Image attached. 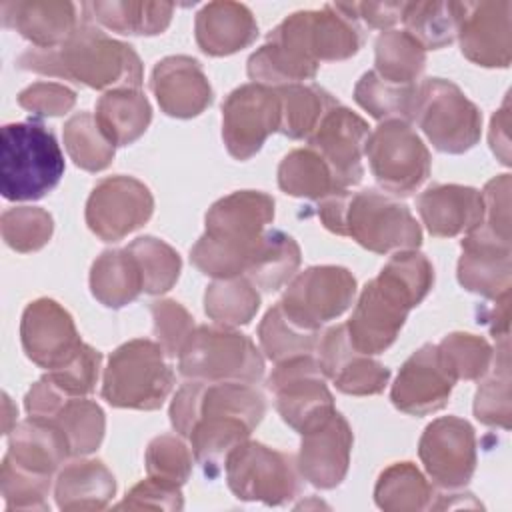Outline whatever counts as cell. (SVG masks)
<instances>
[{
	"mask_svg": "<svg viewBox=\"0 0 512 512\" xmlns=\"http://www.w3.org/2000/svg\"><path fill=\"white\" fill-rule=\"evenodd\" d=\"M264 412L262 392L248 382L190 380L172 398L170 422L190 440L204 474L216 476L230 452L250 438Z\"/></svg>",
	"mask_w": 512,
	"mask_h": 512,
	"instance_id": "cell-1",
	"label": "cell"
},
{
	"mask_svg": "<svg viewBox=\"0 0 512 512\" xmlns=\"http://www.w3.org/2000/svg\"><path fill=\"white\" fill-rule=\"evenodd\" d=\"M432 284L434 268L422 252H396L358 296L352 318L346 322L352 346L368 356L384 352Z\"/></svg>",
	"mask_w": 512,
	"mask_h": 512,
	"instance_id": "cell-2",
	"label": "cell"
},
{
	"mask_svg": "<svg viewBox=\"0 0 512 512\" xmlns=\"http://www.w3.org/2000/svg\"><path fill=\"white\" fill-rule=\"evenodd\" d=\"M16 66L106 92L142 84V62L134 48L110 38L90 22L80 24L56 48H28Z\"/></svg>",
	"mask_w": 512,
	"mask_h": 512,
	"instance_id": "cell-3",
	"label": "cell"
},
{
	"mask_svg": "<svg viewBox=\"0 0 512 512\" xmlns=\"http://www.w3.org/2000/svg\"><path fill=\"white\" fill-rule=\"evenodd\" d=\"M272 220L274 198L266 192L238 190L216 200L206 232L190 250L192 264L212 278L244 276Z\"/></svg>",
	"mask_w": 512,
	"mask_h": 512,
	"instance_id": "cell-4",
	"label": "cell"
},
{
	"mask_svg": "<svg viewBox=\"0 0 512 512\" xmlns=\"http://www.w3.org/2000/svg\"><path fill=\"white\" fill-rule=\"evenodd\" d=\"M318 216L330 232L350 236L376 254L416 250L422 242V230L408 206L374 188L334 192L320 200Z\"/></svg>",
	"mask_w": 512,
	"mask_h": 512,
	"instance_id": "cell-5",
	"label": "cell"
},
{
	"mask_svg": "<svg viewBox=\"0 0 512 512\" xmlns=\"http://www.w3.org/2000/svg\"><path fill=\"white\" fill-rule=\"evenodd\" d=\"M64 174V156L52 130L26 120L2 126L0 190L6 200H38L54 190Z\"/></svg>",
	"mask_w": 512,
	"mask_h": 512,
	"instance_id": "cell-6",
	"label": "cell"
},
{
	"mask_svg": "<svg viewBox=\"0 0 512 512\" xmlns=\"http://www.w3.org/2000/svg\"><path fill=\"white\" fill-rule=\"evenodd\" d=\"M160 342L134 338L118 346L104 368L102 398L116 408L156 410L174 386V372Z\"/></svg>",
	"mask_w": 512,
	"mask_h": 512,
	"instance_id": "cell-7",
	"label": "cell"
},
{
	"mask_svg": "<svg viewBox=\"0 0 512 512\" xmlns=\"http://www.w3.org/2000/svg\"><path fill=\"white\" fill-rule=\"evenodd\" d=\"M180 374L202 382H258L264 358L256 344L230 326H194L178 354Z\"/></svg>",
	"mask_w": 512,
	"mask_h": 512,
	"instance_id": "cell-8",
	"label": "cell"
},
{
	"mask_svg": "<svg viewBox=\"0 0 512 512\" xmlns=\"http://www.w3.org/2000/svg\"><path fill=\"white\" fill-rule=\"evenodd\" d=\"M412 122L422 128L436 150L446 154L470 150L482 132L478 106L444 78H428L418 84Z\"/></svg>",
	"mask_w": 512,
	"mask_h": 512,
	"instance_id": "cell-9",
	"label": "cell"
},
{
	"mask_svg": "<svg viewBox=\"0 0 512 512\" xmlns=\"http://www.w3.org/2000/svg\"><path fill=\"white\" fill-rule=\"evenodd\" d=\"M228 488L238 500L282 506L298 496L300 472L294 456L260 442H242L226 458Z\"/></svg>",
	"mask_w": 512,
	"mask_h": 512,
	"instance_id": "cell-10",
	"label": "cell"
},
{
	"mask_svg": "<svg viewBox=\"0 0 512 512\" xmlns=\"http://www.w3.org/2000/svg\"><path fill=\"white\" fill-rule=\"evenodd\" d=\"M364 154L376 182L392 194H412L430 176V152L410 122H380L370 132Z\"/></svg>",
	"mask_w": 512,
	"mask_h": 512,
	"instance_id": "cell-11",
	"label": "cell"
},
{
	"mask_svg": "<svg viewBox=\"0 0 512 512\" xmlns=\"http://www.w3.org/2000/svg\"><path fill=\"white\" fill-rule=\"evenodd\" d=\"M268 388L274 392L282 420L300 434L316 428L336 410L326 376L312 354L278 362L268 376Z\"/></svg>",
	"mask_w": 512,
	"mask_h": 512,
	"instance_id": "cell-12",
	"label": "cell"
},
{
	"mask_svg": "<svg viewBox=\"0 0 512 512\" xmlns=\"http://www.w3.org/2000/svg\"><path fill=\"white\" fill-rule=\"evenodd\" d=\"M318 60L308 40V10L284 18L248 58V76L264 86H286L310 80L318 72Z\"/></svg>",
	"mask_w": 512,
	"mask_h": 512,
	"instance_id": "cell-13",
	"label": "cell"
},
{
	"mask_svg": "<svg viewBox=\"0 0 512 512\" xmlns=\"http://www.w3.org/2000/svg\"><path fill=\"white\" fill-rule=\"evenodd\" d=\"M278 128L280 98L276 88L250 82L226 96L222 104V138L236 160L252 158Z\"/></svg>",
	"mask_w": 512,
	"mask_h": 512,
	"instance_id": "cell-14",
	"label": "cell"
},
{
	"mask_svg": "<svg viewBox=\"0 0 512 512\" xmlns=\"http://www.w3.org/2000/svg\"><path fill=\"white\" fill-rule=\"evenodd\" d=\"M356 296V280L342 266H310L294 276L280 300L288 316L320 330L328 320L346 312Z\"/></svg>",
	"mask_w": 512,
	"mask_h": 512,
	"instance_id": "cell-15",
	"label": "cell"
},
{
	"mask_svg": "<svg viewBox=\"0 0 512 512\" xmlns=\"http://www.w3.org/2000/svg\"><path fill=\"white\" fill-rule=\"evenodd\" d=\"M154 198L146 184L132 176L100 180L86 202V224L104 242H116L148 222Z\"/></svg>",
	"mask_w": 512,
	"mask_h": 512,
	"instance_id": "cell-16",
	"label": "cell"
},
{
	"mask_svg": "<svg viewBox=\"0 0 512 512\" xmlns=\"http://www.w3.org/2000/svg\"><path fill=\"white\" fill-rule=\"evenodd\" d=\"M418 456L438 486L448 490L462 488L476 470V434L472 424L458 416L432 420L420 436Z\"/></svg>",
	"mask_w": 512,
	"mask_h": 512,
	"instance_id": "cell-17",
	"label": "cell"
},
{
	"mask_svg": "<svg viewBox=\"0 0 512 512\" xmlns=\"http://www.w3.org/2000/svg\"><path fill=\"white\" fill-rule=\"evenodd\" d=\"M370 136L368 122L346 106H334L308 138V148L328 164L340 190L362 180V156Z\"/></svg>",
	"mask_w": 512,
	"mask_h": 512,
	"instance_id": "cell-18",
	"label": "cell"
},
{
	"mask_svg": "<svg viewBox=\"0 0 512 512\" xmlns=\"http://www.w3.org/2000/svg\"><path fill=\"white\" fill-rule=\"evenodd\" d=\"M20 338L26 356L46 370L64 366L82 346L72 316L52 298H38L24 308Z\"/></svg>",
	"mask_w": 512,
	"mask_h": 512,
	"instance_id": "cell-19",
	"label": "cell"
},
{
	"mask_svg": "<svg viewBox=\"0 0 512 512\" xmlns=\"http://www.w3.org/2000/svg\"><path fill=\"white\" fill-rule=\"evenodd\" d=\"M454 382L438 356L436 344H424L402 364L390 400L400 412L426 416L446 406Z\"/></svg>",
	"mask_w": 512,
	"mask_h": 512,
	"instance_id": "cell-20",
	"label": "cell"
},
{
	"mask_svg": "<svg viewBox=\"0 0 512 512\" xmlns=\"http://www.w3.org/2000/svg\"><path fill=\"white\" fill-rule=\"evenodd\" d=\"M352 442L348 420L334 410L322 424L302 434L296 458L300 476L316 488H336L346 478Z\"/></svg>",
	"mask_w": 512,
	"mask_h": 512,
	"instance_id": "cell-21",
	"label": "cell"
},
{
	"mask_svg": "<svg viewBox=\"0 0 512 512\" xmlns=\"http://www.w3.org/2000/svg\"><path fill=\"white\" fill-rule=\"evenodd\" d=\"M318 364L332 384L352 396H372L384 390L390 370L368 354L358 352L348 336L346 324L332 326L318 342Z\"/></svg>",
	"mask_w": 512,
	"mask_h": 512,
	"instance_id": "cell-22",
	"label": "cell"
},
{
	"mask_svg": "<svg viewBox=\"0 0 512 512\" xmlns=\"http://www.w3.org/2000/svg\"><path fill=\"white\" fill-rule=\"evenodd\" d=\"M512 2H464L458 30L462 54L486 68H506L512 60Z\"/></svg>",
	"mask_w": 512,
	"mask_h": 512,
	"instance_id": "cell-23",
	"label": "cell"
},
{
	"mask_svg": "<svg viewBox=\"0 0 512 512\" xmlns=\"http://www.w3.org/2000/svg\"><path fill=\"white\" fill-rule=\"evenodd\" d=\"M510 240L476 226L462 240L458 260V282L484 298H498L510 292Z\"/></svg>",
	"mask_w": 512,
	"mask_h": 512,
	"instance_id": "cell-24",
	"label": "cell"
},
{
	"mask_svg": "<svg viewBox=\"0 0 512 512\" xmlns=\"http://www.w3.org/2000/svg\"><path fill=\"white\" fill-rule=\"evenodd\" d=\"M152 90L164 114L192 118L212 102V86L198 60L166 56L152 70Z\"/></svg>",
	"mask_w": 512,
	"mask_h": 512,
	"instance_id": "cell-25",
	"label": "cell"
},
{
	"mask_svg": "<svg viewBox=\"0 0 512 512\" xmlns=\"http://www.w3.org/2000/svg\"><path fill=\"white\" fill-rule=\"evenodd\" d=\"M418 214L428 232L452 238L474 230L484 218L482 192L462 184H432L416 200Z\"/></svg>",
	"mask_w": 512,
	"mask_h": 512,
	"instance_id": "cell-26",
	"label": "cell"
},
{
	"mask_svg": "<svg viewBox=\"0 0 512 512\" xmlns=\"http://www.w3.org/2000/svg\"><path fill=\"white\" fill-rule=\"evenodd\" d=\"M0 16L34 48H56L78 28L76 6L62 0H4Z\"/></svg>",
	"mask_w": 512,
	"mask_h": 512,
	"instance_id": "cell-27",
	"label": "cell"
},
{
	"mask_svg": "<svg viewBox=\"0 0 512 512\" xmlns=\"http://www.w3.org/2000/svg\"><path fill=\"white\" fill-rule=\"evenodd\" d=\"M196 42L210 56H228L250 46L258 24L248 6L240 2H210L196 14Z\"/></svg>",
	"mask_w": 512,
	"mask_h": 512,
	"instance_id": "cell-28",
	"label": "cell"
},
{
	"mask_svg": "<svg viewBox=\"0 0 512 512\" xmlns=\"http://www.w3.org/2000/svg\"><path fill=\"white\" fill-rule=\"evenodd\" d=\"M68 456L70 446L64 432L52 420L30 416L10 430L4 458L28 472L52 476Z\"/></svg>",
	"mask_w": 512,
	"mask_h": 512,
	"instance_id": "cell-29",
	"label": "cell"
},
{
	"mask_svg": "<svg viewBox=\"0 0 512 512\" xmlns=\"http://www.w3.org/2000/svg\"><path fill=\"white\" fill-rule=\"evenodd\" d=\"M116 492L112 472L100 460L66 464L56 478L54 496L60 510H102Z\"/></svg>",
	"mask_w": 512,
	"mask_h": 512,
	"instance_id": "cell-30",
	"label": "cell"
},
{
	"mask_svg": "<svg viewBox=\"0 0 512 512\" xmlns=\"http://www.w3.org/2000/svg\"><path fill=\"white\" fill-rule=\"evenodd\" d=\"M86 20H94L104 28L118 34L154 36L162 34L174 12V4L168 2H134V0H112V2H86L82 4Z\"/></svg>",
	"mask_w": 512,
	"mask_h": 512,
	"instance_id": "cell-31",
	"label": "cell"
},
{
	"mask_svg": "<svg viewBox=\"0 0 512 512\" xmlns=\"http://www.w3.org/2000/svg\"><path fill=\"white\" fill-rule=\"evenodd\" d=\"M94 116L114 146H128L146 132L152 108L140 88H118L100 96Z\"/></svg>",
	"mask_w": 512,
	"mask_h": 512,
	"instance_id": "cell-32",
	"label": "cell"
},
{
	"mask_svg": "<svg viewBox=\"0 0 512 512\" xmlns=\"http://www.w3.org/2000/svg\"><path fill=\"white\" fill-rule=\"evenodd\" d=\"M90 290L94 298L108 308H122L144 292L140 268L128 248L104 250L94 260Z\"/></svg>",
	"mask_w": 512,
	"mask_h": 512,
	"instance_id": "cell-33",
	"label": "cell"
},
{
	"mask_svg": "<svg viewBox=\"0 0 512 512\" xmlns=\"http://www.w3.org/2000/svg\"><path fill=\"white\" fill-rule=\"evenodd\" d=\"M352 16L338 4H326L322 10H308V38L318 62H338L360 50L362 34Z\"/></svg>",
	"mask_w": 512,
	"mask_h": 512,
	"instance_id": "cell-34",
	"label": "cell"
},
{
	"mask_svg": "<svg viewBox=\"0 0 512 512\" xmlns=\"http://www.w3.org/2000/svg\"><path fill=\"white\" fill-rule=\"evenodd\" d=\"M280 98V128L288 138H310L338 100L318 84H286L276 88Z\"/></svg>",
	"mask_w": 512,
	"mask_h": 512,
	"instance_id": "cell-35",
	"label": "cell"
},
{
	"mask_svg": "<svg viewBox=\"0 0 512 512\" xmlns=\"http://www.w3.org/2000/svg\"><path fill=\"white\" fill-rule=\"evenodd\" d=\"M464 2H406L402 22L406 32L424 48H444L458 36Z\"/></svg>",
	"mask_w": 512,
	"mask_h": 512,
	"instance_id": "cell-36",
	"label": "cell"
},
{
	"mask_svg": "<svg viewBox=\"0 0 512 512\" xmlns=\"http://www.w3.org/2000/svg\"><path fill=\"white\" fill-rule=\"evenodd\" d=\"M300 266L298 242L282 230H266L260 248L246 270V278L264 292L282 288Z\"/></svg>",
	"mask_w": 512,
	"mask_h": 512,
	"instance_id": "cell-37",
	"label": "cell"
},
{
	"mask_svg": "<svg viewBox=\"0 0 512 512\" xmlns=\"http://www.w3.org/2000/svg\"><path fill=\"white\" fill-rule=\"evenodd\" d=\"M258 340L262 352L278 364L294 356L312 354L318 348L320 330H312L300 324L298 320L288 316L278 302L264 314L258 326Z\"/></svg>",
	"mask_w": 512,
	"mask_h": 512,
	"instance_id": "cell-38",
	"label": "cell"
},
{
	"mask_svg": "<svg viewBox=\"0 0 512 512\" xmlns=\"http://www.w3.org/2000/svg\"><path fill=\"white\" fill-rule=\"evenodd\" d=\"M278 186L290 196L310 200H324L334 192H342L328 164L312 148H298L282 158Z\"/></svg>",
	"mask_w": 512,
	"mask_h": 512,
	"instance_id": "cell-39",
	"label": "cell"
},
{
	"mask_svg": "<svg viewBox=\"0 0 512 512\" xmlns=\"http://www.w3.org/2000/svg\"><path fill=\"white\" fill-rule=\"evenodd\" d=\"M432 488L412 462H396L382 470L374 488L376 506L386 512H416L432 504Z\"/></svg>",
	"mask_w": 512,
	"mask_h": 512,
	"instance_id": "cell-40",
	"label": "cell"
},
{
	"mask_svg": "<svg viewBox=\"0 0 512 512\" xmlns=\"http://www.w3.org/2000/svg\"><path fill=\"white\" fill-rule=\"evenodd\" d=\"M418 84H396L374 70L362 74L354 86V100L376 120L412 122Z\"/></svg>",
	"mask_w": 512,
	"mask_h": 512,
	"instance_id": "cell-41",
	"label": "cell"
},
{
	"mask_svg": "<svg viewBox=\"0 0 512 512\" xmlns=\"http://www.w3.org/2000/svg\"><path fill=\"white\" fill-rule=\"evenodd\" d=\"M260 306V294L246 276L216 278L204 294L206 314L222 326L248 324Z\"/></svg>",
	"mask_w": 512,
	"mask_h": 512,
	"instance_id": "cell-42",
	"label": "cell"
},
{
	"mask_svg": "<svg viewBox=\"0 0 512 512\" xmlns=\"http://www.w3.org/2000/svg\"><path fill=\"white\" fill-rule=\"evenodd\" d=\"M484 376V382L476 390L474 416L486 426H500L508 430L512 416L508 338H500V346H496V356L492 358V364Z\"/></svg>",
	"mask_w": 512,
	"mask_h": 512,
	"instance_id": "cell-43",
	"label": "cell"
},
{
	"mask_svg": "<svg viewBox=\"0 0 512 512\" xmlns=\"http://www.w3.org/2000/svg\"><path fill=\"white\" fill-rule=\"evenodd\" d=\"M426 66V50L406 30H386L376 38L374 72L388 82L416 84Z\"/></svg>",
	"mask_w": 512,
	"mask_h": 512,
	"instance_id": "cell-44",
	"label": "cell"
},
{
	"mask_svg": "<svg viewBox=\"0 0 512 512\" xmlns=\"http://www.w3.org/2000/svg\"><path fill=\"white\" fill-rule=\"evenodd\" d=\"M64 146L76 166L88 172L104 170L112 158L116 146L104 134L98 120L90 112H78L64 124Z\"/></svg>",
	"mask_w": 512,
	"mask_h": 512,
	"instance_id": "cell-45",
	"label": "cell"
},
{
	"mask_svg": "<svg viewBox=\"0 0 512 512\" xmlns=\"http://www.w3.org/2000/svg\"><path fill=\"white\" fill-rule=\"evenodd\" d=\"M52 422L64 432L70 446V456H86L94 452L100 446L106 430L102 408L84 396L66 400Z\"/></svg>",
	"mask_w": 512,
	"mask_h": 512,
	"instance_id": "cell-46",
	"label": "cell"
},
{
	"mask_svg": "<svg viewBox=\"0 0 512 512\" xmlns=\"http://www.w3.org/2000/svg\"><path fill=\"white\" fill-rule=\"evenodd\" d=\"M126 248L140 268L142 288L146 294H162L176 284L182 260L170 244L154 236H140Z\"/></svg>",
	"mask_w": 512,
	"mask_h": 512,
	"instance_id": "cell-47",
	"label": "cell"
},
{
	"mask_svg": "<svg viewBox=\"0 0 512 512\" xmlns=\"http://www.w3.org/2000/svg\"><path fill=\"white\" fill-rule=\"evenodd\" d=\"M438 356L454 380H478L482 378L494 358L492 346L476 334L452 332L436 344Z\"/></svg>",
	"mask_w": 512,
	"mask_h": 512,
	"instance_id": "cell-48",
	"label": "cell"
},
{
	"mask_svg": "<svg viewBox=\"0 0 512 512\" xmlns=\"http://www.w3.org/2000/svg\"><path fill=\"white\" fill-rule=\"evenodd\" d=\"M2 238L16 252H36L44 248L54 230L52 216L36 206L8 208L0 218Z\"/></svg>",
	"mask_w": 512,
	"mask_h": 512,
	"instance_id": "cell-49",
	"label": "cell"
},
{
	"mask_svg": "<svg viewBox=\"0 0 512 512\" xmlns=\"http://www.w3.org/2000/svg\"><path fill=\"white\" fill-rule=\"evenodd\" d=\"M52 476H42L14 466L6 458L0 466V490L6 510H48L46 496L50 492Z\"/></svg>",
	"mask_w": 512,
	"mask_h": 512,
	"instance_id": "cell-50",
	"label": "cell"
},
{
	"mask_svg": "<svg viewBox=\"0 0 512 512\" xmlns=\"http://www.w3.org/2000/svg\"><path fill=\"white\" fill-rule=\"evenodd\" d=\"M192 456L180 436L160 434L146 448V472L152 478L182 486L190 478Z\"/></svg>",
	"mask_w": 512,
	"mask_h": 512,
	"instance_id": "cell-51",
	"label": "cell"
},
{
	"mask_svg": "<svg viewBox=\"0 0 512 512\" xmlns=\"http://www.w3.org/2000/svg\"><path fill=\"white\" fill-rule=\"evenodd\" d=\"M100 362H102V354L96 348L82 342L78 352L64 366L56 370H48V376L68 396L80 398L94 390L98 382Z\"/></svg>",
	"mask_w": 512,
	"mask_h": 512,
	"instance_id": "cell-52",
	"label": "cell"
},
{
	"mask_svg": "<svg viewBox=\"0 0 512 512\" xmlns=\"http://www.w3.org/2000/svg\"><path fill=\"white\" fill-rule=\"evenodd\" d=\"M152 320H154V334L164 348V352L174 358L180 354L186 338L194 330L192 314L176 300H154L150 304Z\"/></svg>",
	"mask_w": 512,
	"mask_h": 512,
	"instance_id": "cell-53",
	"label": "cell"
},
{
	"mask_svg": "<svg viewBox=\"0 0 512 512\" xmlns=\"http://www.w3.org/2000/svg\"><path fill=\"white\" fill-rule=\"evenodd\" d=\"M18 104L38 116H62L76 104V92L58 82H34L18 94Z\"/></svg>",
	"mask_w": 512,
	"mask_h": 512,
	"instance_id": "cell-54",
	"label": "cell"
},
{
	"mask_svg": "<svg viewBox=\"0 0 512 512\" xmlns=\"http://www.w3.org/2000/svg\"><path fill=\"white\" fill-rule=\"evenodd\" d=\"M184 498L180 486L158 480L148 476L146 480L138 482L126 498L116 504V508H130V510H140V508H152V510H182Z\"/></svg>",
	"mask_w": 512,
	"mask_h": 512,
	"instance_id": "cell-55",
	"label": "cell"
},
{
	"mask_svg": "<svg viewBox=\"0 0 512 512\" xmlns=\"http://www.w3.org/2000/svg\"><path fill=\"white\" fill-rule=\"evenodd\" d=\"M482 200L484 218L478 226L498 238L510 240V176L500 174L492 178L482 190Z\"/></svg>",
	"mask_w": 512,
	"mask_h": 512,
	"instance_id": "cell-56",
	"label": "cell"
},
{
	"mask_svg": "<svg viewBox=\"0 0 512 512\" xmlns=\"http://www.w3.org/2000/svg\"><path fill=\"white\" fill-rule=\"evenodd\" d=\"M338 8L370 28H390L402 20L406 2H336Z\"/></svg>",
	"mask_w": 512,
	"mask_h": 512,
	"instance_id": "cell-57",
	"label": "cell"
},
{
	"mask_svg": "<svg viewBox=\"0 0 512 512\" xmlns=\"http://www.w3.org/2000/svg\"><path fill=\"white\" fill-rule=\"evenodd\" d=\"M508 98L504 100L502 108L492 116L490 124V148L498 156L502 164H510V136H508V126H510V114H508Z\"/></svg>",
	"mask_w": 512,
	"mask_h": 512,
	"instance_id": "cell-58",
	"label": "cell"
},
{
	"mask_svg": "<svg viewBox=\"0 0 512 512\" xmlns=\"http://www.w3.org/2000/svg\"><path fill=\"white\" fill-rule=\"evenodd\" d=\"M508 302H510V292H504L498 298H494V306L488 312H484V322H488L494 338H508V318H510Z\"/></svg>",
	"mask_w": 512,
	"mask_h": 512,
	"instance_id": "cell-59",
	"label": "cell"
}]
</instances>
